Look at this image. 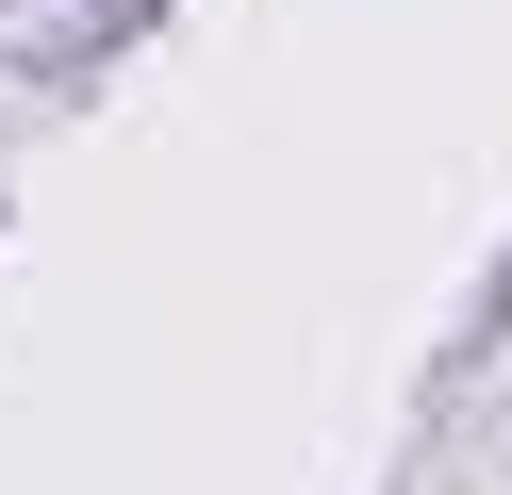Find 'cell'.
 <instances>
[]
</instances>
